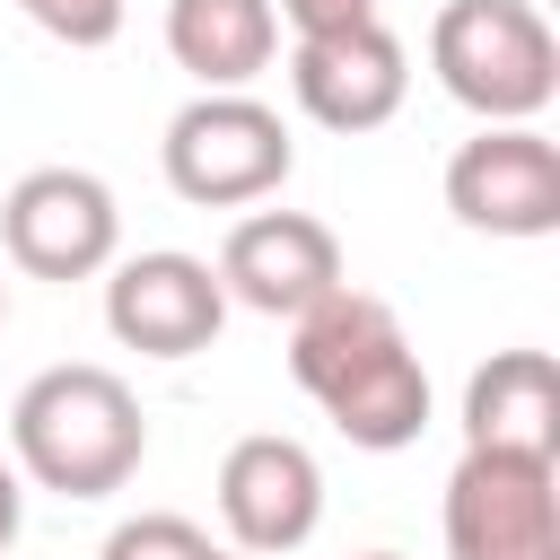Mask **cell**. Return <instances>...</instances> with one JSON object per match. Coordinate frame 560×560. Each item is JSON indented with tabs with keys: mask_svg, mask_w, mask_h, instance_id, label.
Listing matches in <instances>:
<instances>
[{
	"mask_svg": "<svg viewBox=\"0 0 560 560\" xmlns=\"http://www.w3.org/2000/svg\"><path fill=\"white\" fill-rule=\"evenodd\" d=\"M289 376L368 455H402L429 429V368H420L402 315L350 280L289 324Z\"/></svg>",
	"mask_w": 560,
	"mask_h": 560,
	"instance_id": "1",
	"label": "cell"
},
{
	"mask_svg": "<svg viewBox=\"0 0 560 560\" xmlns=\"http://www.w3.org/2000/svg\"><path fill=\"white\" fill-rule=\"evenodd\" d=\"M219 525H228V551L245 560H280V551H306L315 525H324V464L306 438H280V429H254L219 455Z\"/></svg>",
	"mask_w": 560,
	"mask_h": 560,
	"instance_id": "8",
	"label": "cell"
},
{
	"mask_svg": "<svg viewBox=\"0 0 560 560\" xmlns=\"http://www.w3.org/2000/svg\"><path fill=\"white\" fill-rule=\"evenodd\" d=\"M464 446L560 464V368H551V350H490L464 376Z\"/></svg>",
	"mask_w": 560,
	"mask_h": 560,
	"instance_id": "12",
	"label": "cell"
},
{
	"mask_svg": "<svg viewBox=\"0 0 560 560\" xmlns=\"http://www.w3.org/2000/svg\"><path fill=\"white\" fill-rule=\"evenodd\" d=\"M289 96L306 122L359 140V131H385L411 96V52L385 18L368 26H341V35H298L289 44Z\"/></svg>",
	"mask_w": 560,
	"mask_h": 560,
	"instance_id": "10",
	"label": "cell"
},
{
	"mask_svg": "<svg viewBox=\"0 0 560 560\" xmlns=\"http://www.w3.org/2000/svg\"><path fill=\"white\" fill-rule=\"evenodd\" d=\"M0 324H9V280H0Z\"/></svg>",
	"mask_w": 560,
	"mask_h": 560,
	"instance_id": "20",
	"label": "cell"
},
{
	"mask_svg": "<svg viewBox=\"0 0 560 560\" xmlns=\"http://www.w3.org/2000/svg\"><path fill=\"white\" fill-rule=\"evenodd\" d=\"M122 245L114 184L88 166H26L0 201V254L26 280H96Z\"/></svg>",
	"mask_w": 560,
	"mask_h": 560,
	"instance_id": "7",
	"label": "cell"
},
{
	"mask_svg": "<svg viewBox=\"0 0 560 560\" xmlns=\"http://www.w3.org/2000/svg\"><path fill=\"white\" fill-rule=\"evenodd\" d=\"M18 534H26V481H18V464L0 455V560L18 551Z\"/></svg>",
	"mask_w": 560,
	"mask_h": 560,
	"instance_id": "17",
	"label": "cell"
},
{
	"mask_svg": "<svg viewBox=\"0 0 560 560\" xmlns=\"http://www.w3.org/2000/svg\"><path fill=\"white\" fill-rule=\"evenodd\" d=\"M219 542L192 525V516H175V508H140V516H122L105 542H96V560H210Z\"/></svg>",
	"mask_w": 560,
	"mask_h": 560,
	"instance_id": "14",
	"label": "cell"
},
{
	"mask_svg": "<svg viewBox=\"0 0 560 560\" xmlns=\"http://www.w3.org/2000/svg\"><path fill=\"white\" fill-rule=\"evenodd\" d=\"M359 560H402V551H359Z\"/></svg>",
	"mask_w": 560,
	"mask_h": 560,
	"instance_id": "19",
	"label": "cell"
},
{
	"mask_svg": "<svg viewBox=\"0 0 560 560\" xmlns=\"http://www.w3.org/2000/svg\"><path fill=\"white\" fill-rule=\"evenodd\" d=\"M429 70L472 122H534L560 96V35L534 0H446L429 18Z\"/></svg>",
	"mask_w": 560,
	"mask_h": 560,
	"instance_id": "3",
	"label": "cell"
},
{
	"mask_svg": "<svg viewBox=\"0 0 560 560\" xmlns=\"http://www.w3.org/2000/svg\"><path fill=\"white\" fill-rule=\"evenodd\" d=\"M219 289L228 306L245 315H271V324H298L315 298L341 289V236L315 219V210H245L219 245Z\"/></svg>",
	"mask_w": 560,
	"mask_h": 560,
	"instance_id": "11",
	"label": "cell"
},
{
	"mask_svg": "<svg viewBox=\"0 0 560 560\" xmlns=\"http://www.w3.org/2000/svg\"><path fill=\"white\" fill-rule=\"evenodd\" d=\"M158 166H166V192L192 201V210H254V201H271V192L289 184L298 140H289V122H280L262 96H245V88H201V96L166 122Z\"/></svg>",
	"mask_w": 560,
	"mask_h": 560,
	"instance_id": "4",
	"label": "cell"
},
{
	"mask_svg": "<svg viewBox=\"0 0 560 560\" xmlns=\"http://www.w3.org/2000/svg\"><path fill=\"white\" fill-rule=\"evenodd\" d=\"M140 455H149V411L96 359H61V368L26 376L18 402H9V464H18L26 490L114 499L140 472Z\"/></svg>",
	"mask_w": 560,
	"mask_h": 560,
	"instance_id": "2",
	"label": "cell"
},
{
	"mask_svg": "<svg viewBox=\"0 0 560 560\" xmlns=\"http://www.w3.org/2000/svg\"><path fill=\"white\" fill-rule=\"evenodd\" d=\"M446 210L472 236L534 245L560 228V140L542 122H481L446 158Z\"/></svg>",
	"mask_w": 560,
	"mask_h": 560,
	"instance_id": "6",
	"label": "cell"
},
{
	"mask_svg": "<svg viewBox=\"0 0 560 560\" xmlns=\"http://www.w3.org/2000/svg\"><path fill=\"white\" fill-rule=\"evenodd\" d=\"M210 560H245V551H228V542H219V551H210Z\"/></svg>",
	"mask_w": 560,
	"mask_h": 560,
	"instance_id": "18",
	"label": "cell"
},
{
	"mask_svg": "<svg viewBox=\"0 0 560 560\" xmlns=\"http://www.w3.org/2000/svg\"><path fill=\"white\" fill-rule=\"evenodd\" d=\"M52 44H70V52H96V44H114L122 35V0H18Z\"/></svg>",
	"mask_w": 560,
	"mask_h": 560,
	"instance_id": "15",
	"label": "cell"
},
{
	"mask_svg": "<svg viewBox=\"0 0 560 560\" xmlns=\"http://www.w3.org/2000/svg\"><path fill=\"white\" fill-rule=\"evenodd\" d=\"M271 18L289 35H341V26H368L376 0H271Z\"/></svg>",
	"mask_w": 560,
	"mask_h": 560,
	"instance_id": "16",
	"label": "cell"
},
{
	"mask_svg": "<svg viewBox=\"0 0 560 560\" xmlns=\"http://www.w3.org/2000/svg\"><path fill=\"white\" fill-rule=\"evenodd\" d=\"M228 324V289L201 254H175V245H149V254H122L105 262V332L140 359H201Z\"/></svg>",
	"mask_w": 560,
	"mask_h": 560,
	"instance_id": "9",
	"label": "cell"
},
{
	"mask_svg": "<svg viewBox=\"0 0 560 560\" xmlns=\"http://www.w3.org/2000/svg\"><path fill=\"white\" fill-rule=\"evenodd\" d=\"M166 52L201 88H254L280 52L271 0H166Z\"/></svg>",
	"mask_w": 560,
	"mask_h": 560,
	"instance_id": "13",
	"label": "cell"
},
{
	"mask_svg": "<svg viewBox=\"0 0 560 560\" xmlns=\"http://www.w3.org/2000/svg\"><path fill=\"white\" fill-rule=\"evenodd\" d=\"M438 525H446V560H560V464L464 446Z\"/></svg>",
	"mask_w": 560,
	"mask_h": 560,
	"instance_id": "5",
	"label": "cell"
}]
</instances>
